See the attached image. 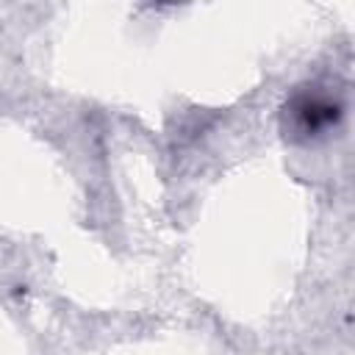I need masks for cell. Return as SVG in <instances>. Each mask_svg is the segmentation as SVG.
I'll return each instance as SVG.
<instances>
[{
	"label": "cell",
	"instance_id": "6da1fadb",
	"mask_svg": "<svg viewBox=\"0 0 355 355\" xmlns=\"http://www.w3.org/2000/svg\"><path fill=\"white\" fill-rule=\"evenodd\" d=\"M341 100L324 86H302L283 105V133L291 141H311L324 136L341 119Z\"/></svg>",
	"mask_w": 355,
	"mask_h": 355
}]
</instances>
